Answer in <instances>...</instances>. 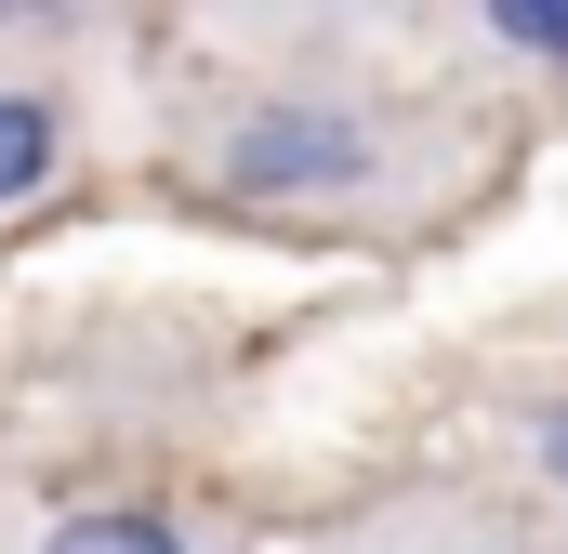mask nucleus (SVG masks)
Here are the masks:
<instances>
[{
    "label": "nucleus",
    "mask_w": 568,
    "mask_h": 554,
    "mask_svg": "<svg viewBox=\"0 0 568 554\" xmlns=\"http://www.w3.org/2000/svg\"><path fill=\"white\" fill-rule=\"evenodd\" d=\"M357 172H371V133L344 106H265L225 145V185L239 198H304V185H357Z\"/></svg>",
    "instance_id": "f257e3e1"
},
{
    "label": "nucleus",
    "mask_w": 568,
    "mask_h": 554,
    "mask_svg": "<svg viewBox=\"0 0 568 554\" xmlns=\"http://www.w3.org/2000/svg\"><path fill=\"white\" fill-rule=\"evenodd\" d=\"M40 554H199V542H185L159 502H93V515H67Z\"/></svg>",
    "instance_id": "f03ea898"
},
{
    "label": "nucleus",
    "mask_w": 568,
    "mask_h": 554,
    "mask_svg": "<svg viewBox=\"0 0 568 554\" xmlns=\"http://www.w3.org/2000/svg\"><path fill=\"white\" fill-rule=\"evenodd\" d=\"M53 145H67V120H53L40 93H0V212H13V198L53 172Z\"/></svg>",
    "instance_id": "7ed1b4c3"
},
{
    "label": "nucleus",
    "mask_w": 568,
    "mask_h": 554,
    "mask_svg": "<svg viewBox=\"0 0 568 554\" xmlns=\"http://www.w3.org/2000/svg\"><path fill=\"white\" fill-rule=\"evenodd\" d=\"M489 40H503V53H542V66H568V0H489Z\"/></svg>",
    "instance_id": "20e7f679"
},
{
    "label": "nucleus",
    "mask_w": 568,
    "mask_h": 554,
    "mask_svg": "<svg viewBox=\"0 0 568 554\" xmlns=\"http://www.w3.org/2000/svg\"><path fill=\"white\" fill-rule=\"evenodd\" d=\"M542 462H556V475H568V410H556V422H542Z\"/></svg>",
    "instance_id": "39448f33"
}]
</instances>
